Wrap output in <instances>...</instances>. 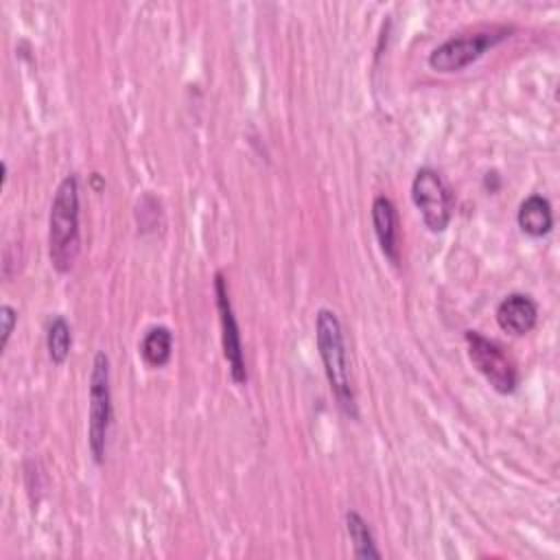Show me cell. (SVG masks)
Listing matches in <instances>:
<instances>
[{"label": "cell", "instance_id": "6da1fadb", "mask_svg": "<svg viewBox=\"0 0 560 560\" xmlns=\"http://www.w3.org/2000/svg\"><path fill=\"white\" fill-rule=\"evenodd\" d=\"M79 179L66 175L52 197L48 217V256L59 273H68L79 256Z\"/></svg>", "mask_w": 560, "mask_h": 560}, {"label": "cell", "instance_id": "7a4b0ae2", "mask_svg": "<svg viewBox=\"0 0 560 560\" xmlns=\"http://www.w3.org/2000/svg\"><path fill=\"white\" fill-rule=\"evenodd\" d=\"M315 341L319 348V357L324 363L326 378L330 389L337 398L341 411L350 418H357V402L350 383V368H348V350L343 341V328L335 311L319 308L315 315Z\"/></svg>", "mask_w": 560, "mask_h": 560}, {"label": "cell", "instance_id": "3957f363", "mask_svg": "<svg viewBox=\"0 0 560 560\" xmlns=\"http://www.w3.org/2000/svg\"><path fill=\"white\" fill-rule=\"evenodd\" d=\"M112 424V389H109V359L96 352L90 372V409H88V446L96 464H103L107 435Z\"/></svg>", "mask_w": 560, "mask_h": 560}, {"label": "cell", "instance_id": "277c9868", "mask_svg": "<svg viewBox=\"0 0 560 560\" xmlns=\"http://www.w3.org/2000/svg\"><path fill=\"white\" fill-rule=\"evenodd\" d=\"M508 33H510V28H505V26H492V28L453 35L446 42H442L440 46H435L429 52L427 61L435 72H444V74L459 72L466 66H470L472 61H477L488 48H492L494 44L505 39Z\"/></svg>", "mask_w": 560, "mask_h": 560}, {"label": "cell", "instance_id": "5b68a950", "mask_svg": "<svg viewBox=\"0 0 560 560\" xmlns=\"http://www.w3.org/2000/svg\"><path fill=\"white\" fill-rule=\"evenodd\" d=\"M411 199L431 232H444L453 214V195L435 168L422 166L411 182Z\"/></svg>", "mask_w": 560, "mask_h": 560}, {"label": "cell", "instance_id": "8992f818", "mask_svg": "<svg viewBox=\"0 0 560 560\" xmlns=\"http://www.w3.org/2000/svg\"><path fill=\"white\" fill-rule=\"evenodd\" d=\"M464 337L470 363L486 376L492 389L499 394H512L518 385V370L503 348L477 330H466Z\"/></svg>", "mask_w": 560, "mask_h": 560}, {"label": "cell", "instance_id": "52a82bcc", "mask_svg": "<svg viewBox=\"0 0 560 560\" xmlns=\"http://www.w3.org/2000/svg\"><path fill=\"white\" fill-rule=\"evenodd\" d=\"M214 295H217V311H219V322H221V343H223V357L230 368V376L236 385L247 383V368L243 359V343H241V332L236 324V315L230 302V291L228 282L221 271L214 273Z\"/></svg>", "mask_w": 560, "mask_h": 560}, {"label": "cell", "instance_id": "ba28073f", "mask_svg": "<svg viewBox=\"0 0 560 560\" xmlns=\"http://www.w3.org/2000/svg\"><path fill=\"white\" fill-rule=\"evenodd\" d=\"M497 322L510 335H527L538 322V306L527 293H508L497 306Z\"/></svg>", "mask_w": 560, "mask_h": 560}, {"label": "cell", "instance_id": "9c48e42d", "mask_svg": "<svg viewBox=\"0 0 560 560\" xmlns=\"http://www.w3.org/2000/svg\"><path fill=\"white\" fill-rule=\"evenodd\" d=\"M372 225H374V234L376 241L381 245V252L394 262L398 265V230H396V206L392 203L389 197L378 195L372 201Z\"/></svg>", "mask_w": 560, "mask_h": 560}, {"label": "cell", "instance_id": "30bf717a", "mask_svg": "<svg viewBox=\"0 0 560 560\" xmlns=\"http://www.w3.org/2000/svg\"><path fill=\"white\" fill-rule=\"evenodd\" d=\"M516 221H518V228L534 238L549 234L553 228V212H551L549 199L542 195L525 197L518 206Z\"/></svg>", "mask_w": 560, "mask_h": 560}, {"label": "cell", "instance_id": "8fae6325", "mask_svg": "<svg viewBox=\"0 0 560 560\" xmlns=\"http://www.w3.org/2000/svg\"><path fill=\"white\" fill-rule=\"evenodd\" d=\"M171 350H173V332L166 326H153L144 332L140 352L149 365L153 368L166 365L171 359Z\"/></svg>", "mask_w": 560, "mask_h": 560}, {"label": "cell", "instance_id": "7c38bea8", "mask_svg": "<svg viewBox=\"0 0 560 560\" xmlns=\"http://www.w3.org/2000/svg\"><path fill=\"white\" fill-rule=\"evenodd\" d=\"M346 529H348V536L352 540L357 558H363V560H370V558L378 560L381 558V551L374 542L372 529L359 512H354V510L346 512Z\"/></svg>", "mask_w": 560, "mask_h": 560}, {"label": "cell", "instance_id": "4fadbf2b", "mask_svg": "<svg viewBox=\"0 0 560 560\" xmlns=\"http://www.w3.org/2000/svg\"><path fill=\"white\" fill-rule=\"evenodd\" d=\"M70 346H72V332H70L68 322L61 315L52 317V322L48 324V332H46V348H48L50 361L61 365L70 354Z\"/></svg>", "mask_w": 560, "mask_h": 560}, {"label": "cell", "instance_id": "5bb4252c", "mask_svg": "<svg viewBox=\"0 0 560 560\" xmlns=\"http://www.w3.org/2000/svg\"><path fill=\"white\" fill-rule=\"evenodd\" d=\"M0 324H2V348L9 343V337L18 324V313L13 306L9 304H2L0 306Z\"/></svg>", "mask_w": 560, "mask_h": 560}]
</instances>
